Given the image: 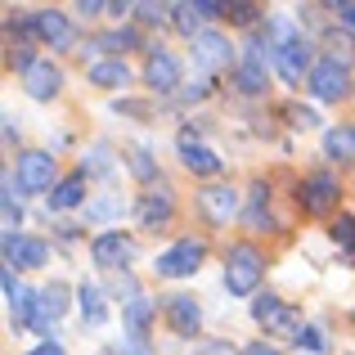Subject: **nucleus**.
<instances>
[{
  "label": "nucleus",
  "mask_w": 355,
  "mask_h": 355,
  "mask_svg": "<svg viewBox=\"0 0 355 355\" xmlns=\"http://www.w3.org/2000/svg\"><path fill=\"white\" fill-rule=\"evenodd\" d=\"M297 347H302L306 355H324L329 351V333H324L320 324H306V329L297 333Z\"/></svg>",
  "instance_id": "nucleus-30"
},
{
  "label": "nucleus",
  "mask_w": 355,
  "mask_h": 355,
  "mask_svg": "<svg viewBox=\"0 0 355 355\" xmlns=\"http://www.w3.org/2000/svg\"><path fill=\"white\" fill-rule=\"evenodd\" d=\"M198 207L207 211L211 225H230V220L239 216V193L230 189V184H207V189L198 193Z\"/></svg>",
  "instance_id": "nucleus-17"
},
{
  "label": "nucleus",
  "mask_w": 355,
  "mask_h": 355,
  "mask_svg": "<svg viewBox=\"0 0 355 355\" xmlns=\"http://www.w3.org/2000/svg\"><path fill=\"white\" fill-rule=\"evenodd\" d=\"M27 355H63V347H59L54 338H45V342H36V347L27 351Z\"/></svg>",
  "instance_id": "nucleus-38"
},
{
  "label": "nucleus",
  "mask_w": 355,
  "mask_h": 355,
  "mask_svg": "<svg viewBox=\"0 0 355 355\" xmlns=\"http://www.w3.org/2000/svg\"><path fill=\"white\" fill-rule=\"evenodd\" d=\"M315 121H320V117H315L311 108H293V126H302V130H306V126H315Z\"/></svg>",
  "instance_id": "nucleus-40"
},
{
  "label": "nucleus",
  "mask_w": 355,
  "mask_h": 355,
  "mask_svg": "<svg viewBox=\"0 0 355 355\" xmlns=\"http://www.w3.org/2000/svg\"><path fill=\"white\" fill-rule=\"evenodd\" d=\"M99 355H121V347H104V351H99Z\"/></svg>",
  "instance_id": "nucleus-42"
},
{
  "label": "nucleus",
  "mask_w": 355,
  "mask_h": 355,
  "mask_svg": "<svg viewBox=\"0 0 355 355\" xmlns=\"http://www.w3.org/2000/svg\"><path fill=\"white\" fill-rule=\"evenodd\" d=\"M338 18H342V27H351V32H355V0H342V5H338Z\"/></svg>",
  "instance_id": "nucleus-37"
},
{
  "label": "nucleus",
  "mask_w": 355,
  "mask_h": 355,
  "mask_svg": "<svg viewBox=\"0 0 355 355\" xmlns=\"http://www.w3.org/2000/svg\"><path fill=\"white\" fill-rule=\"evenodd\" d=\"M270 63L275 72L288 81V86H302V77H311L315 63H311V45L297 36L293 18H275V32H270Z\"/></svg>",
  "instance_id": "nucleus-1"
},
{
  "label": "nucleus",
  "mask_w": 355,
  "mask_h": 355,
  "mask_svg": "<svg viewBox=\"0 0 355 355\" xmlns=\"http://www.w3.org/2000/svg\"><path fill=\"white\" fill-rule=\"evenodd\" d=\"M230 18L234 23H243V27H252L261 18V5H230Z\"/></svg>",
  "instance_id": "nucleus-34"
},
{
  "label": "nucleus",
  "mask_w": 355,
  "mask_h": 355,
  "mask_svg": "<svg viewBox=\"0 0 355 355\" xmlns=\"http://www.w3.org/2000/svg\"><path fill=\"white\" fill-rule=\"evenodd\" d=\"M121 198H95V202H86V220H95V225H108V220H117L121 216Z\"/></svg>",
  "instance_id": "nucleus-28"
},
{
  "label": "nucleus",
  "mask_w": 355,
  "mask_h": 355,
  "mask_svg": "<svg viewBox=\"0 0 355 355\" xmlns=\"http://www.w3.org/2000/svg\"><path fill=\"white\" fill-rule=\"evenodd\" d=\"M5 139H9V144L18 139V117H9V113H5Z\"/></svg>",
  "instance_id": "nucleus-41"
},
{
  "label": "nucleus",
  "mask_w": 355,
  "mask_h": 355,
  "mask_svg": "<svg viewBox=\"0 0 355 355\" xmlns=\"http://www.w3.org/2000/svg\"><path fill=\"white\" fill-rule=\"evenodd\" d=\"M338 175L329 171H315L302 180V189H297V202H302V211H311V216H324V211L338 207Z\"/></svg>",
  "instance_id": "nucleus-8"
},
{
  "label": "nucleus",
  "mask_w": 355,
  "mask_h": 355,
  "mask_svg": "<svg viewBox=\"0 0 355 355\" xmlns=\"http://www.w3.org/2000/svg\"><path fill=\"white\" fill-rule=\"evenodd\" d=\"M153 315H157V302L144 297V293H135L130 302H121V324H126L130 338H144L148 324H153Z\"/></svg>",
  "instance_id": "nucleus-20"
},
{
  "label": "nucleus",
  "mask_w": 355,
  "mask_h": 355,
  "mask_svg": "<svg viewBox=\"0 0 355 355\" xmlns=\"http://www.w3.org/2000/svg\"><path fill=\"white\" fill-rule=\"evenodd\" d=\"M171 23H175V32L189 36V41H198V36H202V14H198V5H171Z\"/></svg>",
  "instance_id": "nucleus-26"
},
{
  "label": "nucleus",
  "mask_w": 355,
  "mask_h": 355,
  "mask_svg": "<svg viewBox=\"0 0 355 355\" xmlns=\"http://www.w3.org/2000/svg\"><path fill=\"white\" fill-rule=\"evenodd\" d=\"M306 90H311L320 104H342V99L351 95V68L338 54H324V59H315V72L306 77Z\"/></svg>",
  "instance_id": "nucleus-3"
},
{
  "label": "nucleus",
  "mask_w": 355,
  "mask_h": 355,
  "mask_svg": "<svg viewBox=\"0 0 355 355\" xmlns=\"http://www.w3.org/2000/svg\"><path fill=\"white\" fill-rule=\"evenodd\" d=\"M193 59H198L202 68H225V63L234 59V45L220 32H202L198 41H193Z\"/></svg>",
  "instance_id": "nucleus-19"
},
{
  "label": "nucleus",
  "mask_w": 355,
  "mask_h": 355,
  "mask_svg": "<svg viewBox=\"0 0 355 355\" xmlns=\"http://www.w3.org/2000/svg\"><path fill=\"white\" fill-rule=\"evenodd\" d=\"M135 216H139V225H144V230H162L166 220L175 216V198H171V189H166V184H157V189L139 193Z\"/></svg>",
  "instance_id": "nucleus-15"
},
{
  "label": "nucleus",
  "mask_w": 355,
  "mask_h": 355,
  "mask_svg": "<svg viewBox=\"0 0 355 355\" xmlns=\"http://www.w3.org/2000/svg\"><path fill=\"white\" fill-rule=\"evenodd\" d=\"M324 153L333 162H355V126H333L324 135Z\"/></svg>",
  "instance_id": "nucleus-25"
},
{
  "label": "nucleus",
  "mask_w": 355,
  "mask_h": 355,
  "mask_svg": "<svg viewBox=\"0 0 355 355\" xmlns=\"http://www.w3.org/2000/svg\"><path fill=\"white\" fill-rule=\"evenodd\" d=\"M166 320H171V329L180 333V338H193V333L202 329V306L193 302L189 293H180V297L166 302Z\"/></svg>",
  "instance_id": "nucleus-18"
},
{
  "label": "nucleus",
  "mask_w": 355,
  "mask_h": 355,
  "mask_svg": "<svg viewBox=\"0 0 355 355\" xmlns=\"http://www.w3.org/2000/svg\"><path fill=\"white\" fill-rule=\"evenodd\" d=\"M130 81V68L121 59H99V63H90V86H99V90H121Z\"/></svg>",
  "instance_id": "nucleus-23"
},
{
  "label": "nucleus",
  "mask_w": 355,
  "mask_h": 355,
  "mask_svg": "<svg viewBox=\"0 0 355 355\" xmlns=\"http://www.w3.org/2000/svg\"><path fill=\"white\" fill-rule=\"evenodd\" d=\"M126 166H130V171L139 175V180H153V171H157V166H153V153H148V148H135Z\"/></svg>",
  "instance_id": "nucleus-33"
},
{
  "label": "nucleus",
  "mask_w": 355,
  "mask_h": 355,
  "mask_svg": "<svg viewBox=\"0 0 355 355\" xmlns=\"http://www.w3.org/2000/svg\"><path fill=\"white\" fill-rule=\"evenodd\" d=\"M81 202H86V175L81 171L63 175L50 189V211H72V207H81Z\"/></svg>",
  "instance_id": "nucleus-22"
},
{
  "label": "nucleus",
  "mask_w": 355,
  "mask_h": 355,
  "mask_svg": "<svg viewBox=\"0 0 355 355\" xmlns=\"http://www.w3.org/2000/svg\"><path fill=\"white\" fill-rule=\"evenodd\" d=\"M266 50L270 45H261V41H252L248 50H243V59L234 68V81H239L243 95H261V90H266Z\"/></svg>",
  "instance_id": "nucleus-13"
},
{
  "label": "nucleus",
  "mask_w": 355,
  "mask_h": 355,
  "mask_svg": "<svg viewBox=\"0 0 355 355\" xmlns=\"http://www.w3.org/2000/svg\"><path fill=\"white\" fill-rule=\"evenodd\" d=\"M202 257H207V243L202 239H180L166 252H157L153 270H157V279H189L202 270Z\"/></svg>",
  "instance_id": "nucleus-4"
},
{
  "label": "nucleus",
  "mask_w": 355,
  "mask_h": 355,
  "mask_svg": "<svg viewBox=\"0 0 355 355\" xmlns=\"http://www.w3.org/2000/svg\"><path fill=\"white\" fill-rule=\"evenodd\" d=\"M166 14H171L166 5H135V18H139V23H162Z\"/></svg>",
  "instance_id": "nucleus-35"
},
{
  "label": "nucleus",
  "mask_w": 355,
  "mask_h": 355,
  "mask_svg": "<svg viewBox=\"0 0 355 355\" xmlns=\"http://www.w3.org/2000/svg\"><path fill=\"white\" fill-rule=\"evenodd\" d=\"M27 23H32V32L41 36L50 50H68L72 45V23H68V14H59V9H36Z\"/></svg>",
  "instance_id": "nucleus-14"
},
{
  "label": "nucleus",
  "mask_w": 355,
  "mask_h": 355,
  "mask_svg": "<svg viewBox=\"0 0 355 355\" xmlns=\"http://www.w3.org/2000/svg\"><path fill=\"white\" fill-rule=\"evenodd\" d=\"M266 279V257H261L252 243H234L225 252V288L230 297H252Z\"/></svg>",
  "instance_id": "nucleus-2"
},
{
  "label": "nucleus",
  "mask_w": 355,
  "mask_h": 355,
  "mask_svg": "<svg viewBox=\"0 0 355 355\" xmlns=\"http://www.w3.org/2000/svg\"><path fill=\"white\" fill-rule=\"evenodd\" d=\"M50 261V243L32 239V234H5V266L9 270H41Z\"/></svg>",
  "instance_id": "nucleus-10"
},
{
  "label": "nucleus",
  "mask_w": 355,
  "mask_h": 355,
  "mask_svg": "<svg viewBox=\"0 0 355 355\" xmlns=\"http://www.w3.org/2000/svg\"><path fill=\"white\" fill-rule=\"evenodd\" d=\"M113 171V157H108V144H95L90 157H81V175H108Z\"/></svg>",
  "instance_id": "nucleus-31"
},
{
  "label": "nucleus",
  "mask_w": 355,
  "mask_h": 355,
  "mask_svg": "<svg viewBox=\"0 0 355 355\" xmlns=\"http://www.w3.org/2000/svg\"><path fill=\"white\" fill-rule=\"evenodd\" d=\"M90 261H95L99 270H121L126 275V266L135 261V239L121 234V230H99L95 239H90Z\"/></svg>",
  "instance_id": "nucleus-7"
},
{
  "label": "nucleus",
  "mask_w": 355,
  "mask_h": 355,
  "mask_svg": "<svg viewBox=\"0 0 355 355\" xmlns=\"http://www.w3.org/2000/svg\"><path fill=\"white\" fill-rule=\"evenodd\" d=\"M144 81L157 95H175L180 90V59L162 45H148V63H144Z\"/></svg>",
  "instance_id": "nucleus-9"
},
{
  "label": "nucleus",
  "mask_w": 355,
  "mask_h": 355,
  "mask_svg": "<svg viewBox=\"0 0 355 355\" xmlns=\"http://www.w3.org/2000/svg\"><path fill=\"white\" fill-rule=\"evenodd\" d=\"M139 45V32L135 27H117V32H108V36H99L95 41V50H113V59H121L126 50H135Z\"/></svg>",
  "instance_id": "nucleus-27"
},
{
  "label": "nucleus",
  "mask_w": 355,
  "mask_h": 355,
  "mask_svg": "<svg viewBox=\"0 0 355 355\" xmlns=\"http://www.w3.org/2000/svg\"><path fill=\"white\" fill-rule=\"evenodd\" d=\"M14 184H18V193L54 189V153H45V148H27V153H18ZM45 198H50V193H45Z\"/></svg>",
  "instance_id": "nucleus-6"
},
{
  "label": "nucleus",
  "mask_w": 355,
  "mask_h": 355,
  "mask_svg": "<svg viewBox=\"0 0 355 355\" xmlns=\"http://www.w3.org/2000/svg\"><path fill=\"white\" fill-rule=\"evenodd\" d=\"M63 311H68V288H63V284L41 288V293H36V302H32V329L36 333H50L54 324L63 320Z\"/></svg>",
  "instance_id": "nucleus-11"
},
{
  "label": "nucleus",
  "mask_w": 355,
  "mask_h": 355,
  "mask_svg": "<svg viewBox=\"0 0 355 355\" xmlns=\"http://www.w3.org/2000/svg\"><path fill=\"white\" fill-rule=\"evenodd\" d=\"M77 302H81V324H86V329H104V324H108V297H104V288L81 284L77 288Z\"/></svg>",
  "instance_id": "nucleus-21"
},
{
  "label": "nucleus",
  "mask_w": 355,
  "mask_h": 355,
  "mask_svg": "<svg viewBox=\"0 0 355 355\" xmlns=\"http://www.w3.org/2000/svg\"><path fill=\"white\" fill-rule=\"evenodd\" d=\"M117 347H121V355H157L153 347H148V342L144 338H121L117 342Z\"/></svg>",
  "instance_id": "nucleus-36"
},
{
  "label": "nucleus",
  "mask_w": 355,
  "mask_h": 355,
  "mask_svg": "<svg viewBox=\"0 0 355 355\" xmlns=\"http://www.w3.org/2000/svg\"><path fill=\"white\" fill-rule=\"evenodd\" d=\"M252 320H257L266 333H279V338H293V342H297V333L306 329L302 315H297L288 302H279L275 293H257V302H252Z\"/></svg>",
  "instance_id": "nucleus-5"
},
{
  "label": "nucleus",
  "mask_w": 355,
  "mask_h": 355,
  "mask_svg": "<svg viewBox=\"0 0 355 355\" xmlns=\"http://www.w3.org/2000/svg\"><path fill=\"white\" fill-rule=\"evenodd\" d=\"M239 355H279V347H270V342H248Z\"/></svg>",
  "instance_id": "nucleus-39"
},
{
  "label": "nucleus",
  "mask_w": 355,
  "mask_h": 355,
  "mask_svg": "<svg viewBox=\"0 0 355 355\" xmlns=\"http://www.w3.org/2000/svg\"><path fill=\"white\" fill-rule=\"evenodd\" d=\"M248 220L252 230H275V216H270V189L266 184H252V193H248Z\"/></svg>",
  "instance_id": "nucleus-24"
},
{
  "label": "nucleus",
  "mask_w": 355,
  "mask_h": 355,
  "mask_svg": "<svg viewBox=\"0 0 355 355\" xmlns=\"http://www.w3.org/2000/svg\"><path fill=\"white\" fill-rule=\"evenodd\" d=\"M333 243H342L347 252H355V216H338V220H333Z\"/></svg>",
  "instance_id": "nucleus-32"
},
{
  "label": "nucleus",
  "mask_w": 355,
  "mask_h": 355,
  "mask_svg": "<svg viewBox=\"0 0 355 355\" xmlns=\"http://www.w3.org/2000/svg\"><path fill=\"white\" fill-rule=\"evenodd\" d=\"M18 184H14V175H5V234H14L18 225H23V202H18Z\"/></svg>",
  "instance_id": "nucleus-29"
},
{
  "label": "nucleus",
  "mask_w": 355,
  "mask_h": 355,
  "mask_svg": "<svg viewBox=\"0 0 355 355\" xmlns=\"http://www.w3.org/2000/svg\"><path fill=\"white\" fill-rule=\"evenodd\" d=\"M59 86H63V72L54 68L50 59H32L23 68V90L32 99H54V95H59Z\"/></svg>",
  "instance_id": "nucleus-16"
},
{
  "label": "nucleus",
  "mask_w": 355,
  "mask_h": 355,
  "mask_svg": "<svg viewBox=\"0 0 355 355\" xmlns=\"http://www.w3.org/2000/svg\"><path fill=\"white\" fill-rule=\"evenodd\" d=\"M175 148H180V162L189 166L193 175H220L225 171V157L216 153V148H207V144H198V139L184 130L180 139H175Z\"/></svg>",
  "instance_id": "nucleus-12"
}]
</instances>
